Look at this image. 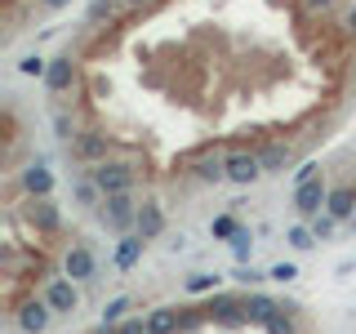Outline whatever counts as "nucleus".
<instances>
[{
	"label": "nucleus",
	"instance_id": "f257e3e1",
	"mask_svg": "<svg viewBox=\"0 0 356 334\" xmlns=\"http://www.w3.org/2000/svg\"><path fill=\"white\" fill-rule=\"evenodd\" d=\"M89 183L98 187V196H129L134 192V183H138V165H129V161H103V165H94L89 170Z\"/></svg>",
	"mask_w": 356,
	"mask_h": 334
},
{
	"label": "nucleus",
	"instance_id": "f03ea898",
	"mask_svg": "<svg viewBox=\"0 0 356 334\" xmlns=\"http://www.w3.org/2000/svg\"><path fill=\"white\" fill-rule=\"evenodd\" d=\"M107 152H111V138H107L103 129H81L72 138V156H76V161H85L89 170H94V165H103Z\"/></svg>",
	"mask_w": 356,
	"mask_h": 334
},
{
	"label": "nucleus",
	"instance_id": "7ed1b4c3",
	"mask_svg": "<svg viewBox=\"0 0 356 334\" xmlns=\"http://www.w3.org/2000/svg\"><path fill=\"white\" fill-rule=\"evenodd\" d=\"M259 178H263V156L259 152H250V148L227 152V183L250 187V183H259Z\"/></svg>",
	"mask_w": 356,
	"mask_h": 334
},
{
	"label": "nucleus",
	"instance_id": "20e7f679",
	"mask_svg": "<svg viewBox=\"0 0 356 334\" xmlns=\"http://www.w3.org/2000/svg\"><path fill=\"white\" fill-rule=\"evenodd\" d=\"M138 200L134 196H107L103 200V223L111 232H125V228H138Z\"/></svg>",
	"mask_w": 356,
	"mask_h": 334
},
{
	"label": "nucleus",
	"instance_id": "39448f33",
	"mask_svg": "<svg viewBox=\"0 0 356 334\" xmlns=\"http://www.w3.org/2000/svg\"><path fill=\"white\" fill-rule=\"evenodd\" d=\"M27 218H31V228H36L40 237H54V232L63 228V214H58V205H54L49 196H31Z\"/></svg>",
	"mask_w": 356,
	"mask_h": 334
},
{
	"label": "nucleus",
	"instance_id": "423d86ee",
	"mask_svg": "<svg viewBox=\"0 0 356 334\" xmlns=\"http://www.w3.org/2000/svg\"><path fill=\"white\" fill-rule=\"evenodd\" d=\"M325 205H330V187L321 183V178H316V183H303L294 192V209L303 218H321V209H325Z\"/></svg>",
	"mask_w": 356,
	"mask_h": 334
},
{
	"label": "nucleus",
	"instance_id": "0eeeda50",
	"mask_svg": "<svg viewBox=\"0 0 356 334\" xmlns=\"http://www.w3.org/2000/svg\"><path fill=\"white\" fill-rule=\"evenodd\" d=\"M94 250H89V245H72V250L63 254V272L72 276V281H89V276H94Z\"/></svg>",
	"mask_w": 356,
	"mask_h": 334
},
{
	"label": "nucleus",
	"instance_id": "6e6552de",
	"mask_svg": "<svg viewBox=\"0 0 356 334\" xmlns=\"http://www.w3.org/2000/svg\"><path fill=\"white\" fill-rule=\"evenodd\" d=\"M72 81H76L72 54H58V58H49V72H44V85H49V94H63V89H72Z\"/></svg>",
	"mask_w": 356,
	"mask_h": 334
},
{
	"label": "nucleus",
	"instance_id": "1a4fd4ad",
	"mask_svg": "<svg viewBox=\"0 0 356 334\" xmlns=\"http://www.w3.org/2000/svg\"><path fill=\"white\" fill-rule=\"evenodd\" d=\"M259 156H263V174H285L289 165H294V148L289 143H267V148H259Z\"/></svg>",
	"mask_w": 356,
	"mask_h": 334
},
{
	"label": "nucleus",
	"instance_id": "9d476101",
	"mask_svg": "<svg viewBox=\"0 0 356 334\" xmlns=\"http://www.w3.org/2000/svg\"><path fill=\"white\" fill-rule=\"evenodd\" d=\"M325 214L339 223V218H352L356 214V187L352 183H339V187H330V205H325Z\"/></svg>",
	"mask_w": 356,
	"mask_h": 334
},
{
	"label": "nucleus",
	"instance_id": "9b49d317",
	"mask_svg": "<svg viewBox=\"0 0 356 334\" xmlns=\"http://www.w3.org/2000/svg\"><path fill=\"white\" fill-rule=\"evenodd\" d=\"M44 303H49V312H76L81 294H76L72 281H54L49 289H44Z\"/></svg>",
	"mask_w": 356,
	"mask_h": 334
},
{
	"label": "nucleus",
	"instance_id": "f8f14e48",
	"mask_svg": "<svg viewBox=\"0 0 356 334\" xmlns=\"http://www.w3.org/2000/svg\"><path fill=\"white\" fill-rule=\"evenodd\" d=\"M161 232H165L161 205H156V200H143V209H138V237H143V241H156Z\"/></svg>",
	"mask_w": 356,
	"mask_h": 334
},
{
	"label": "nucleus",
	"instance_id": "ddd939ff",
	"mask_svg": "<svg viewBox=\"0 0 356 334\" xmlns=\"http://www.w3.org/2000/svg\"><path fill=\"white\" fill-rule=\"evenodd\" d=\"M22 187H27V196H49L54 192V174L44 170L40 161H31L27 170H22Z\"/></svg>",
	"mask_w": 356,
	"mask_h": 334
},
{
	"label": "nucleus",
	"instance_id": "4468645a",
	"mask_svg": "<svg viewBox=\"0 0 356 334\" xmlns=\"http://www.w3.org/2000/svg\"><path fill=\"white\" fill-rule=\"evenodd\" d=\"M143 245H147L143 237H129V241L116 250V267H134V263H138V254H143Z\"/></svg>",
	"mask_w": 356,
	"mask_h": 334
},
{
	"label": "nucleus",
	"instance_id": "2eb2a0df",
	"mask_svg": "<svg viewBox=\"0 0 356 334\" xmlns=\"http://www.w3.org/2000/svg\"><path fill=\"white\" fill-rule=\"evenodd\" d=\"M18 72H22V76H40V81H44V72H49V63H44L40 54H27V58L18 63Z\"/></svg>",
	"mask_w": 356,
	"mask_h": 334
},
{
	"label": "nucleus",
	"instance_id": "dca6fc26",
	"mask_svg": "<svg viewBox=\"0 0 356 334\" xmlns=\"http://www.w3.org/2000/svg\"><path fill=\"white\" fill-rule=\"evenodd\" d=\"M289 241H294L298 250H307V245H312V232L307 228H294V232H289Z\"/></svg>",
	"mask_w": 356,
	"mask_h": 334
},
{
	"label": "nucleus",
	"instance_id": "f3484780",
	"mask_svg": "<svg viewBox=\"0 0 356 334\" xmlns=\"http://www.w3.org/2000/svg\"><path fill=\"white\" fill-rule=\"evenodd\" d=\"M303 5L312 9V14H325V9H334V0H303Z\"/></svg>",
	"mask_w": 356,
	"mask_h": 334
},
{
	"label": "nucleus",
	"instance_id": "a211bd4d",
	"mask_svg": "<svg viewBox=\"0 0 356 334\" xmlns=\"http://www.w3.org/2000/svg\"><path fill=\"white\" fill-rule=\"evenodd\" d=\"M103 14H111V0H98V5L89 9V18H103Z\"/></svg>",
	"mask_w": 356,
	"mask_h": 334
},
{
	"label": "nucleus",
	"instance_id": "6ab92c4d",
	"mask_svg": "<svg viewBox=\"0 0 356 334\" xmlns=\"http://www.w3.org/2000/svg\"><path fill=\"white\" fill-rule=\"evenodd\" d=\"M40 5H44V9H67L72 0H40Z\"/></svg>",
	"mask_w": 356,
	"mask_h": 334
},
{
	"label": "nucleus",
	"instance_id": "aec40b11",
	"mask_svg": "<svg viewBox=\"0 0 356 334\" xmlns=\"http://www.w3.org/2000/svg\"><path fill=\"white\" fill-rule=\"evenodd\" d=\"M348 27H352V31H356V9H352V14H348Z\"/></svg>",
	"mask_w": 356,
	"mask_h": 334
},
{
	"label": "nucleus",
	"instance_id": "412c9836",
	"mask_svg": "<svg viewBox=\"0 0 356 334\" xmlns=\"http://www.w3.org/2000/svg\"><path fill=\"white\" fill-rule=\"evenodd\" d=\"M125 5H147V0H125Z\"/></svg>",
	"mask_w": 356,
	"mask_h": 334
}]
</instances>
